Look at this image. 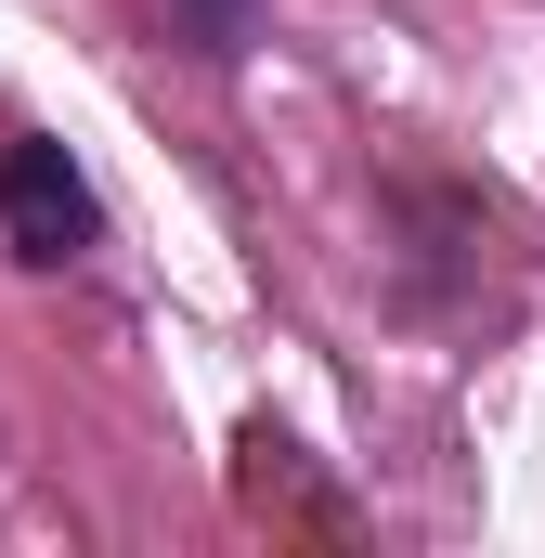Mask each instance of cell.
<instances>
[{
    "label": "cell",
    "instance_id": "6da1fadb",
    "mask_svg": "<svg viewBox=\"0 0 545 558\" xmlns=\"http://www.w3.org/2000/svg\"><path fill=\"white\" fill-rule=\"evenodd\" d=\"M0 247L26 260V274H65V260H92L105 247V195H92V169L65 156V143H0Z\"/></svg>",
    "mask_w": 545,
    "mask_h": 558
},
{
    "label": "cell",
    "instance_id": "7a4b0ae2",
    "mask_svg": "<svg viewBox=\"0 0 545 558\" xmlns=\"http://www.w3.org/2000/svg\"><path fill=\"white\" fill-rule=\"evenodd\" d=\"M169 13H182V39H195L208 65H234V52H247V26H261V0H169Z\"/></svg>",
    "mask_w": 545,
    "mask_h": 558
}]
</instances>
